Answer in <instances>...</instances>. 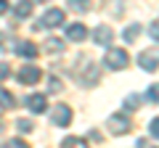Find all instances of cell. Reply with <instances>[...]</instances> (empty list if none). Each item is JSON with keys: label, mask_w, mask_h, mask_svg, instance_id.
<instances>
[{"label": "cell", "mask_w": 159, "mask_h": 148, "mask_svg": "<svg viewBox=\"0 0 159 148\" xmlns=\"http://www.w3.org/2000/svg\"><path fill=\"white\" fill-rule=\"evenodd\" d=\"M103 61H106L109 69H125L127 63H130V56H127V50H122V48H111Z\"/></svg>", "instance_id": "6da1fadb"}, {"label": "cell", "mask_w": 159, "mask_h": 148, "mask_svg": "<svg viewBox=\"0 0 159 148\" xmlns=\"http://www.w3.org/2000/svg\"><path fill=\"white\" fill-rule=\"evenodd\" d=\"M138 66L146 69V72H157L159 69V48H148L138 56Z\"/></svg>", "instance_id": "7a4b0ae2"}, {"label": "cell", "mask_w": 159, "mask_h": 148, "mask_svg": "<svg viewBox=\"0 0 159 148\" xmlns=\"http://www.w3.org/2000/svg\"><path fill=\"white\" fill-rule=\"evenodd\" d=\"M69 122H72V108H69L66 103H56V106H53V114H51V124L66 127Z\"/></svg>", "instance_id": "3957f363"}, {"label": "cell", "mask_w": 159, "mask_h": 148, "mask_svg": "<svg viewBox=\"0 0 159 148\" xmlns=\"http://www.w3.org/2000/svg\"><path fill=\"white\" fill-rule=\"evenodd\" d=\"M109 132H111V135H127V132H130V119H127L125 114L109 116Z\"/></svg>", "instance_id": "277c9868"}, {"label": "cell", "mask_w": 159, "mask_h": 148, "mask_svg": "<svg viewBox=\"0 0 159 148\" xmlns=\"http://www.w3.org/2000/svg\"><path fill=\"white\" fill-rule=\"evenodd\" d=\"M61 24H64V11L61 8H51L40 19V27H61Z\"/></svg>", "instance_id": "5b68a950"}, {"label": "cell", "mask_w": 159, "mask_h": 148, "mask_svg": "<svg viewBox=\"0 0 159 148\" xmlns=\"http://www.w3.org/2000/svg\"><path fill=\"white\" fill-rule=\"evenodd\" d=\"M93 40H96L98 45H109V42L114 40V29L106 27V24H101V27L93 29Z\"/></svg>", "instance_id": "8992f818"}, {"label": "cell", "mask_w": 159, "mask_h": 148, "mask_svg": "<svg viewBox=\"0 0 159 148\" xmlns=\"http://www.w3.org/2000/svg\"><path fill=\"white\" fill-rule=\"evenodd\" d=\"M27 108L32 111V114H43V111L48 108V98L40 95V93H34V95L27 98Z\"/></svg>", "instance_id": "52a82bcc"}, {"label": "cell", "mask_w": 159, "mask_h": 148, "mask_svg": "<svg viewBox=\"0 0 159 148\" xmlns=\"http://www.w3.org/2000/svg\"><path fill=\"white\" fill-rule=\"evenodd\" d=\"M19 80H21V85H34V82L40 80V69L32 66V63H27V66L19 72Z\"/></svg>", "instance_id": "ba28073f"}, {"label": "cell", "mask_w": 159, "mask_h": 148, "mask_svg": "<svg viewBox=\"0 0 159 148\" xmlns=\"http://www.w3.org/2000/svg\"><path fill=\"white\" fill-rule=\"evenodd\" d=\"M85 66H88V72H85V74H80V80H82V85H96V82H98V77H101L98 66H96V63H90L88 58H85Z\"/></svg>", "instance_id": "9c48e42d"}, {"label": "cell", "mask_w": 159, "mask_h": 148, "mask_svg": "<svg viewBox=\"0 0 159 148\" xmlns=\"http://www.w3.org/2000/svg\"><path fill=\"white\" fill-rule=\"evenodd\" d=\"M66 37L74 40V42H80V40H85V37H88V29L82 27V24H72V27H66Z\"/></svg>", "instance_id": "30bf717a"}, {"label": "cell", "mask_w": 159, "mask_h": 148, "mask_svg": "<svg viewBox=\"0 0 159 148\" xmlns=\"http://www.w3.org/2000/svg\"><path fill=\"white\" fill-rule=\"evenodd\" d=\"M16 50H19V56H24V58H34L37 56V45H34V42H19L16 45Z\"/></svg>", "instance_id": "8fae6325"}, {"label": "cell", "mask_w": 159, "mask_h": 148, "mask_svg": "<svg viewBox=\"0 0 159 148\" xmlns=\"http://www.w3.org/2000/svg\"><path fill=\"white\" fill-rule=\"evenodd\" d=\"M32 13V0H19L16 3V16L19 19H27Z\"/></svg>", "instance_id": "7c38bea8"}, {"label": "cell", "mask_w": 159, "mask_h": 148, "mask_svg": "<svg viewBox=\"0 0 159 148\" xmlns=\"http://www.w3.org/2000/svg\"><path fill=\"white\" fill-rule=\"evenodd\" d=\"M138 37H141V24H130L125 29V42H135Z\"/></svg>", "instance_id": "4fadbf2b"}, {"label": "cell", "mask_w": 159, "mask_h": 148, "mask_svg": "<svg viewBox=\"0 0 159 148\" xmlns=\"http://www.w3.org/2000/svg\"><path fill=\"white\" fill-rule=\"evenodd\" d=\"M141 106H143V98L135 95V93L125 98V108H127V111H135V108H141Z\"/></svg>", "instance_id": "5bb4252c"}, {"label": "cell", "mask_w": 159, "mask_h": 148, "mask_svg": "<svg viewBox=\"0 0 159 148\" xmlns=\"http://www.w3.org/2000/svg\"><path fill=\"white\" fill-rule=\"evenodd\" d=\"M13 106H16V103H13V95L0 87V108H13Z\"/></svg>", "instance_id": "9a60e30c"}, {"label": "cell", "mask_w": 159, "mask_h": 148, "mask_svg": "<svg viewBox=\"0 0 159 148\" xmlns=\"http://www.w3.org/2000/svg\"><path fill=\"white\" fill-rule=\"evenodd\" d=\"M85 137H64L61 140V146H66V148H72V146H77V148H85Z\"/></svg>", "instance_id": "2e32d148"}, {"label": "cell", "mask_w": 159, "mask_h": 148, "mask_svg": "<svg viewBox=\"0 0 159 148\" xmlns=\"http://www.w3.org/2000/svg\"><path fill=\"white\" fill-rule=\"evenodd\" d=\"M69 8H72V11H88V8H90V0H69Z\"/></svg>", "instance_id": "e0dca14e"}, {"label": "cell", "mask_w": 159, "mask_h": 148, "mask_svg": "<svg viewBox=\"0 0 159 148\" xmlns=\"http://www.w3.org/2000/svg\"><path fill=\"white\" fill-rule=\"evenodd\" d=\"M45 48H48V50H51V53H61V50H64V42L58 40V37H51Z\"/></svg>", "instance_id": "ac0fdd59"}, {"label": "cell", "mask_w": 159, "mask_h": 148, "mask_svg": "<svg viewBox=\"0 0 159 148\" xmlns=\"http://www.w3.org/2000/svg\"><path fill=\"white\" fill-rule=\"evenodd\" d=\"M16 127H19V132H32V127H34V124H32L29 119H19V122H16Z\"/></svg>", "instance_id": "d6986e66"}, {"label": "cell", "mask_w": 159, "mask_h": 148, "mask_svg": "<svg viewBox=\"0 0 159 148\" xmlns=\"http://www.w3.org/2000/svg\"><path fill=\"white\" fill-rule=\"evenodd\" d=\"M8 74H11V63H6V61H0V80H6Z\"/></svg>", "instance_id": "ffe728a7"}, {"label": "cell", "mask_w": 159, "mask_h": 148, "mask_svg": "<svg viewBox=\"0 0 159 148\" xmlns=\"http://www.w3.org/2000/svg\"><path fill=\"white\" fill-rule=\"evenodd\" d=\"M148 34H151L154 40L159 42V19H157V21H154V24H151V27H148Z\"/></svg>", "instance_id": "44dd1931"}, {"label": "cell", "mask_w": 159, "mask_h": 148, "mask_svg": "<svg viewBox=\"0 0 159 148\" xmlns=\"http://www.w3.org/2000/svg\"><path fill=\"white\" fill-rule=\"evenodd\" d=\"M148 98H151L154 103H159V85H151V87H148Z\"/></svg>", "instance_id": "7402d4cb"}, {"label": "cell", "mask_w": 159, "mask_h": 148, "mask_svg": "<svg viewBox=\"0 0 159 148\" xmlns=\"http://www.w3.org/2000/svg\"><path fill=\"white\" fill-rule=\"evenodd\" d=\"M11 48V42H8V34L6 32H0V50H8Z\"/></svg>", "instance_id": "603a6c76"}, {"label": "cell", "mask_w": 159, "mask_h": 148, "mask_svg": "<svg viewBox=\"0 0 159 148\" xmlns=\"http://www.w3.org/2000/svg\"><path fill=\"white\" fill-rule=\"evenodd\" d=\"M88 140H96V143H101V140H103V135H101L98 130H90V132H88Z\"/></svg>", "instance_id": "cb8c5ba5"}, {"label": "cell", "mask_w": 159, "mask_h": 148, "mask_svg": "<svg viewBox=\"0 0 159 148\" xmlns=\"http://www.w3.org/2000/svg\"><path fill=\"white\" fill-rule=\"evenodd\" d=\"M6 146H11V148H24V146H27V143H24L21 137H13V140H8Z\"/></svg>", "instance_id": "d4e9b609"}, {"label": "cell", "mask_w": 159, "mask_h": 148, "mask_svg": "<svg viewBox=\"0 0 159 148\" xmlns=\"http://www.w3.org/2000/svg\"><path fill=\"white\" fill-rule=\"evenodd\" d=\"M148 130H151V135H154V137H159V119H151Z\"/></svg>", "instance_id": "484cf974"}, {"label": "cell", "mask_w": 159, "mask_h": 148, "mask_svg": "<svg viewBox=\"0 0 159 148\" xmlns=\"http://www.w3.org/2000/svg\"><path fill=\"white\" fill-rule=\"evenodd\" d=\"M48 87H51L53 93H58V90H61V82H58L56 77H51V82H48Z\"/></svg>", "instance_id": "4316f807"}, {"label": "cell", "mask_w": 159, "mask_h": 148, "mask_svg": "<svg viewBox=\"0 0 159 148\" xmlns=\"http://www.w3.org/2000/svg\"><path fill=\"white\" fill-rule=\"evenodd\" d=\"M8 11V0H0V13H6Z\"/></svg>", "instance_id": "83f0119b"}, {"label": "cell", "mask_w": 159, "mask_h": 148, "mask_svg": "<svg viewBox=\"0 0 159 148\" xmlns=\"http://www.w3.org/2000/svg\"><path fill=\"white\" fill-rule=\"evenodd\" d=\"M0 130H3V119H0Z\"/></svg>", "instance_id": "f1b7e54d"}, {"label": "cell", "mask_w": 159, "mask_h": 148, "mask_svg": "<svg viewBox=\"0 0 159 148\" xmlns=\"http://www.w3.org/2000/svg\"><path fill=\"white\" fill-rule=\"evenodd\" d=\"M43 3H48V0H43Z\"/></svg>", "instance_id": "f546056e"}]
</instances>
